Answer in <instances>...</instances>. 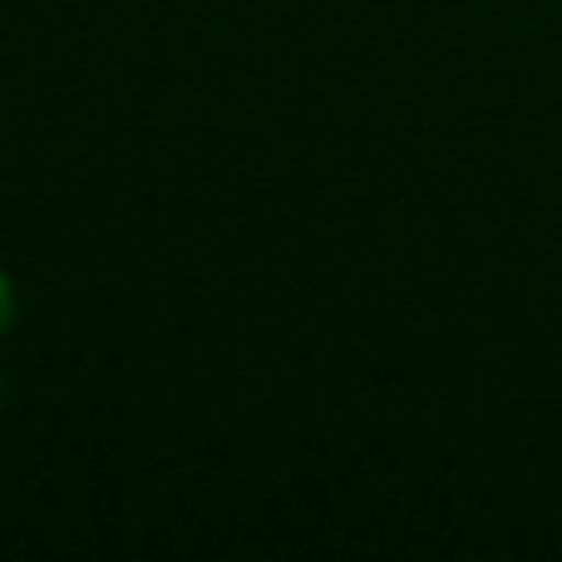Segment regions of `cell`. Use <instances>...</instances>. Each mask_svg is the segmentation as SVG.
<instances>
[{"instance_id": "1", "label": "cell", "mask_w": 562, "mask_h": 562, "mask_svg": "<svg viewBox=\"0 0 562 562\" xmlns=\"http://www.w3.org/2000/svg\"><path fill=\"white\" fill-rule=\"evenodd\" d=\"M10 321H15V286L0 272V330H10Z\"/></svg>"}]
</instances>
